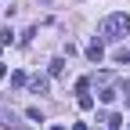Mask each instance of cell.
<instances>
[{
    "label": "cell",
    "mask_w": 130,
    "mask_h": 130,
    "mask_svg": "<svg viewBox=\"0 0 130 130\" xmlns=\"http://www.w3.org/2000/svg\"><path fill=\"white\" fill-rule=\"evenodd\" d=\"M119 123H123L119 112H108V116H105V126H108V130H119Z\"/></svg>",
    "instance_id": "6"
},
{
    "label": "cell",
    "mask_w": 130,
    "mask_h": 130,
    "mask_svg": "<svg viewBox=\"0 0 130 130\" xmlns=\"http://www.w3.org/2000/svg\"><path fill=\"white\" fill-rule=\"evenodd\" d=\"M87 90H90V76H79L76 79V94H87Z\"/></svg>",
    "instance_id": "9"
},
{
    "label": "cell",
    "mask_w": 130,
    "mask_h": 130,
    "mask_svg": "<svg viewBox=\"0 0 130 130\" xmlns=\"http://www.w3.org/2000/svg\"><path fill=\"white\" fill-rule=\"evenodd\" d=\"M119 87H126L123 79H119V83H108V87H101V90H98V101H101V105H112V101L119 98Z\"/></svg>",
    "instance_id": "2"
},
{
    "label": "cell",
    "mask_w": 130,
    "mask_h": 130,
    "mask_svg": "<svg viewBox=\"0 0 130 130\" xmlns=\"http://www.w3.org/2000/svg\"><path fill=\"white\" fill-rule=\"evenodd\" d=\"M47 130H65V126H61V123H54V126H47Z\"/></svg>",
    "instance_id": "15"
},
{
    "label": "cell",
    "mask_w": 130,
    "mask_h": 130,
    "mask_svg": "<svg viewBox=\"0 0 130 130\" xmlns=\"http://www.w3.org/2000/svg\"><path fill=\"white\" fill-rule=\"evenodd\" d=\"M112 61L116 65H130V47H119V51L112 54Z\"/></svg>",
    "instance_id": "5"
},
{
    "label": "cell",
    "mask_w": 130,
    "mask_h": 130,
    "mask_svg": "<svg viewBox=\"0 0 130 130\" xmlns=\"http://www.w3.org/2000/svg\"><path fill=\"white\" fill-rule=\"evenodd\" d=\"M7 43H14V32L4 25V29H0V47H7Z\"/></svg>",
    "instance_id": "10"
},
{
    "label": "cell",
    "mask_w": 130,
    "mask_h": 130,
    "mask_svg": "<svg viewBox=\"0 0 130 130\" xmlns=\"http://www.w3.org/2000/svg\"><path fill=\"white\" fill-rule=\"evenodd\" d=\"M47 69H51V76H61V72H65V58H54Z\"/></svg>",
    "instance_id": "7"
},
{
    "label": "cell",
    "mask_w": 130,
    "mask_h": 130,
    "mask_svg": "<svg viewBox=\"0 0 130 130\" xmlns=\"http://www.w3.org/2000/svg\"><path fill=\"white\" fill-rule=\"evenodd\" d=\"M25 116H29V119H32V123H43V112H40V108H36V105H29V108H25Z\"/></svg>",
    "instance_id": "8"
},
{
    "label": "cell",
    "mask_w": 130,
    "mask_h": 130,
    "mask_svg": "<svg viewBox=\"0 0 130 130\" xmlns=\"http://www.w3.org/2000/svg\"><path fill=\"white\" fill-rule=\"evenodd\" d=\"M72 130H87V123H72Z\"/></svg>",
    "instance_id": "14"
},
{
    "label": "cell",
    "mask_w": 130,
    "mask_h": 130,
    "mask_svg": "<svg viewBox=\"0 0 130 130\" xmlns=\"http://www.w3.org/2000/svg\"><path fill=\"white\" fill-rule=\"evenodd\" d=\"M130 32V14L126 11H116V14H108V18L101 22V36L105 40H119Z\"/></svg>",
    "instance_id": "1"
},
{
    "label": "cell",
    "mask_w": 130,
    "mask_h": 130,
    "mask_svg": "<svg viewBox=\"0 0 130 130\" xmlns=\"http://www.w3.org/2000/svg\"><path fill=\"white\" fill-rule=\"evenodd\" d=\"M11 123H14V119L7 116V112H0V126H11Z\"/></svg>",
    "instance_id": "12"
},
{
    "label": "cell",
    "mask_w": 130,
    "mask_h": 130,
    "mask_svg": "<svg viewBox=\"0 0 130 130\" xmlns=\"http://www.w3.org/2000/svg\"><path fill=\"white\" fill-rule=\"evenodd\" d=\"M101 58H105V47H101V40H94V43L87 47V61H94V65H98Z\"/></svg>",
    "instance_id": "3"
},
{
    "label": "cell",
    "mask_w": 130,
    "mask_h": 130,
    "mask_svg": "<svg viewBox=\"0 0 130 130\" xmlns=\"http://www.w3.org/2000/svg\"><path fill=\"white\" fill-rule=\"evenodd\" d=\"M79 108L90 112V108H94V98H90V94H79Z\"/></svg>",
    "instance_id": "11"
},
{
    "label": "cell",
    "mask_w": 130,
    "mask_h": 130,
    "mask_svg": "<svg viewBox=\"0 0 130 130\" xmlns=\"http://www.w3.org/2000/svg\"><path fill=\"white\" fill-rule=\"evenodd\" d=\"M4 76H7V65H4V61H0V79H4Z\"/></svg>",
    "instance_id": "13"
},
{
    "label": "cell",
    "mask_w": 130,
    "mask_h": 130,
    "mask_svg": "<svg viewBox=\"0 0 130 130\" xmlns=\"http://www.w3.org/2000/svg\"><path fill=\"white\" fill-rule=\"evenodd\" d=\"M29 90L32 94H47V76H29Z\"/></svg>",
    "instance_id": "4"
}]
</instances>
